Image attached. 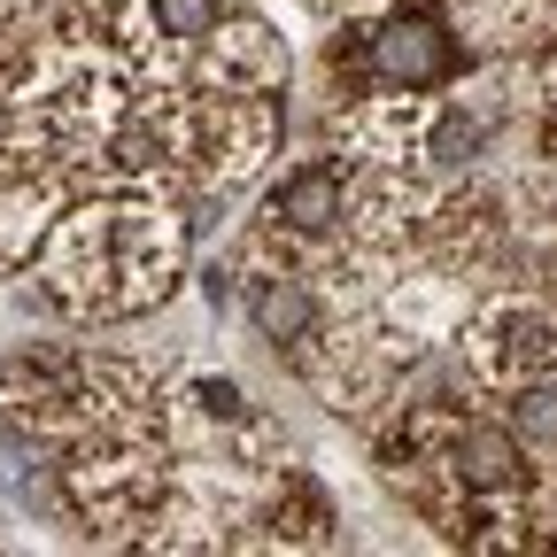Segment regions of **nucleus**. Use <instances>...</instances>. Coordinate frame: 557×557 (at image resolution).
Returning <instances> with one entry per match:
<instances>
[{
  "instance_id": "f03ea898",
  "label": "nucleus",
  "mask_w": 557,
  "mask_h": 557,
  "mask_svg": "<svg viewBox=\"0 0 557 557\" xmlns=\"http://www.w3.org/2000/svg\"><path fill=\"white\" fill-rule=\"evenodd\" d=\"M333 86L348 94H449L472 62V39L442 9H387L372 24H341L333 47Z\"/></svg>"
},
{
  "instance_id": "1a4fd4ad",
  "label": "nucleus",
  "mask_w": 557,
  "mask_h": 557,
  "mask_svg": "<svg viewBox=\"0 0 557 557\" xmlns=\"http://www.w3.org/2000/svg\"><path fill=\"white\" fill-rule=\"evenodd\" d=\"M542 295H549V302H557V256H549V263H542Z\"/></svg>"
},
{
  "instance_id": "7ed1b4c3",
  "label": "nucleus",
  "mask_w": 557,
  "mask_h": 557,
  "mask_svg": "<svg viewBox=\"0 0 557 557\" xmlns=\"http://www.w3.org/2000/svg\"><path fill=\"white\" fill-rule=\"evenodd\" d=\"M457 364L480 395H504L519 380H557V302L542 287H480L457 325Z\"/></svg>"
},
{
  "instance_id": "423d86ee",
  "label": "nucleus",
  "mask_w": 557,
  "mask_h": 557,
  "mask_svg": "<svg viewBox=\"0 0 557 557\" xmlns=\"http://www.w3.org/2000/svg\"><path fill=\"white\" fill-rule=\"evenodd\" d=\"M54 209H62V186L54 178H39V171H0V278L9 271H24L32 256H39V240H47V225H54Z\"/></svg>"
},
{
  "instance_id": "f257e3e1",
  "label": "nucleus",
  "mask_w": 557,
  "mask_h": 557,
  "mask_svg": "<svg viewBox=\"0 0 557 557\" xmlns=\"http://www.w3.org/2000/svg\"><path fill=\"white\" fill-rule=\"evenodd\" d=\"M186 218L156 186H86L39 240V302L78 318V325H116L148 318L186 271Z\"/></svg>"
},
{
  "instance_id": "20e7f679",
  "label": "nucleus",
  "mask_w": 557,
  "mask_h": 557,
  "mask_svg": "<svg viewBox=\"0 0 557 557\" xmlns=\"http://www.w3.org/2000/svg\"><path fill=\"white\" fill-rule=\"evenodd\" d=\"M178 78L201 94H287V47L256 16H218V32L178 54Z\"/></svg>"
},
{
  "instance_id": "9d476101",
  "label": "nucleus",
  "mask_w": 557,
  "mask_h": 557,
  "mask_svg": "<svg viewBox=\"0 0 557 557\" xmlns=\"http://www.w3.org/2000/svg\"><path fill=\"white\" fill-rule=\"evenodd\" d=\"M0 70H9V62H0Z\"/></svg>"
},
{
  "instance_id": "39448f33",
  "label": "nucleus",
  "mask_w": 557,
  "mask_h": 557,
  "mask_svg": "<svg viewBox=\"0 0 557 557\" xmlns=\"http://www.w3.org/2000/svg\"><path fill=\"white\" fill-rule=\"evenodd\" d=\"M248 527H263L256 542L271 549H318V542H333V496L302 472V465H278L256 496H248Z\"/></svg>"
},
{
  "instance_id": "0eeeda50",
  "label": "nucleus",
  "mask_w": 557,
  "mask_h": 557,
  "mask_svg": "<svg viewBox=\"0 0 557 557\" xmlns=\"http://www.w3.org/2000/svg\"><path fill=\"white\" fill-rule=\"evenodd\" d=\"M0 496L24 504V511H39V519H70V511H62L54 457H47V442H32V434H0Z\"/></svg>"
},
{
  "instance_id": "6e6552de",
  "label": "nucleus",
  "mask_w": 557,
  "mask_h": 557,
  "mask_svg": "<svg viewBox=\"0 0 557 557\" xmlns=\"http://www.w3.org/2000/svg\"><path fill=\"white\" fill-rule=\"evenodd\" d=\"M504 233H511V248H527L534 263L557 256V178L511 186V201H504Z\"/></svg>"
}]
</instances>
